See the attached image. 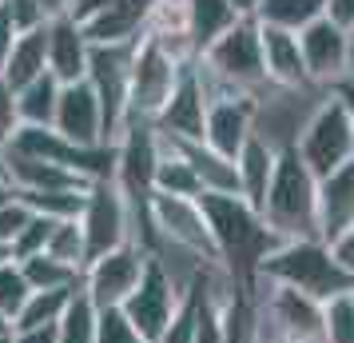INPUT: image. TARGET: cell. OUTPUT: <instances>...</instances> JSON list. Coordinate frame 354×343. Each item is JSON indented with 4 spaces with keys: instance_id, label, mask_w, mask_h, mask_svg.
Returning <instances> with one entry per match:
<instances>
[{
    "instance_id": "12",
    "label": "cell",
    "mask_w": 354,
    "mask_h": 343,
    "mask_svg": "<svg viewBox=\"0 0 354 343\" xmlns=\"http://www.w3.org/2000/svg\"><path fill=\"white\" fill-rule=\"evenodd\" d=\"M259 311H263V324L274 340L287 343H322V308L319 299H310L303 292H290V288H271V283H259Z\"/></svg>"
},
{
    "instance_id": "53",
    "label": "cell",
    "mask_w": 354,
    "mask_h": 343,
    "mask_svg": "<svg viewBox=\"0 0 354 343\" xmlns=\"http://www.w3.org/2000/svg\"><path fill=\"white\" fill-rule=\"evenodd\" d=\"M0 180H4V168H0Z\"/></svg>"
},
{
    "instance_id": "28",
    "label": "cell",
    "mask_w": 354,
    "mask_h": 343,
    "mask_svg": "<svg viewBox=\"0 0 354 343\" xmlns=\"http://www.w3.org/2000/svg\"><path fill=\"white\" fill-rule=\"evenodd\" d=\"M20 272H24L32 292H68V288H80L84 279L80 267H68V263L52 260L48 252H40L32 260H20Z\"/></svg>"
},
{
    "instance_id": "10",
    "label": "cell",
    "mask_w": 354,
    "mask_h": 343,
    "mask_svg": "<svg viewBox=\"0 0 354 343\" xmlns=\"http://www.w3.org/2000/svg\"><path fill=\"white\" fill-rule=\"evenodd\" d=\"M80 231H84V247H88V263L136 240L131 208H128V200H124V192H120L112 180H96L88 188L84 212H80ZM88 263H84V267H88Z\"/></svg>"
},
{
    "instance_id": "27",
    "label": "cell",
    "mask_w": 354,
    "mask_h": 343,
    "mask_svg": "<svg viewBox=\"0 0 354 343\" xmlns=\"http://www.w3.org/2000/svg\"><path fill=\"white\" fill-rule=\"evenodd\" d=\"M160 144H163V156H160V168H156V192L160 196H179V200H199L203 188L195 180L192 164L179 156L176 144H167V140H160Z\"/></svg>"
},
{
    "instance_id": "40",
    "label": "cell",
    "mask_w": 354,
    "mask_h": 343,
    "mask_svg": "<svg viewBox=\"0 0 354 343\" xmlns=\"http://www.w3.org/2000/svg\"><path fill=\"white\" fill-rule=\"evenodd\" d=\"M330 100L346 112V120H351V128H354V72H346L342 80L330 84Z\"/></svg>"
},
{
    "instance_id": "32",
    "label": "cell",
    "mask_w": 354,
    "mask_h": 343,
    "mask_svg": "<svg viewBox=\"0 0 354 343\" xmlns=\"http://www.w3.org/2000/svg\"><path fill=\"white\" fill-rule=\"evenodd\" d=\"M44 252H48L52 260H60V263H68V267H80L84 272V263H88V247H84L80 220H56Z\"/></svg>"
},
{
    "instance_id": "18",
    "label": "cell",
    "mask_w": 354,
    "mask_h": 343,
    "mask_svg": "<svg viewBox=\"0 0 354 343\" xmlns=\"http://www.w3.org/2000/svg\"><path fill=\"white\" fill-rule=\"evenodd\" d=\"M147 17H151V0H124L80 20V28L88 44H140L147 36Z\"/></svg>"
},
{
    "instance_id": "36",
    "label": "cell",
    "mask_w": 354,
    "mask_h": 343,
    "mask_svg": "<svg viewBox=\"0 0 354 343\" xmlns=\"http://www.w3.org/2000/svg\"><path fill=\"white\" fill-rule=\"evenodd\" d=\"M156 343H195V283L183 288V304H179L176 319Z\"/></svg>"
},
{
    "instance_id": "3",
    "label": "cell",
    "mask_w": 354,
    "mask_h": 343,
    "mask_svg": "<svg viewBox=\"0 0 354 343\" xmlns=\"http://www.w3.org/2000/svg\"><path fill=\"white\" fill-rule=\"evenodd\" d=\"M259 283L303 292L319 304H330L338 295L354 292V279L342 272L326 240H287L259 263Z\"/></svg>"
},
{
    "instance_id": "4",
    "label": "cell",
    "mask_w": 354,
    "mask_h": 343,
    "mask_svg": "<svg viewBox=\"0 0 354 343\" xmlns=\"http://www.w3.org/2000/svg\"><path fill=\"white\" fill-rule=\"evenodd\" d=\"M195 72H199V84H203L207 100L259 96V88H267L259 24L255 20H235V24L195 60Z\"/></svg>"
},
{
    "instance_id": "37",
    "label": "cell",
    "mask_w": 354,
    "mask_h": 343,
    "mask_svg": "<svg viewBox=\"0 0 354 343\" xmlns=\"http://www.w3.org/2000/svg\"><path fill=\"white\" fill-rule=\"evenodd\" d=\"M96 343H147L136 327L128 324V315L120 308L112 311H100V324H96Z\"/></svg>"
},
{
    "instance_id": "6",
    "label": "cell",
    "mask_w": 354,
    "mask_h": 343,
    "mask_svg": "<svg viewBox=\"0 0 354 343\" xmlns=\"http://www.w3.org/2000/svg\"><path fill=\"white\" fill-rule=\"evenodd\" d=\"M179 304H183V283L171 276V267L163 263V256H147L144 263V276L136 283V292L124 299V315H128V324L144 335L147 343H156L171 327L176 319Z\"/></svg>"
},
{
    "instance_id": "22",
    "label": "cell",
    "mask_w": 354,
    "mask_h": 343,
    "mask_svg": "<svg viewBox=\"0 0 354 343\" xmlns=\"http://www.w3.org/2000/svg\"><path fill=\"white\" fill-rule=\"evenodd\" d=\"M44 72H48V24L36 28V33L17 36V44H12V52H8L4 68H0V80L8 84L12 92H20L24 84L40 80Z\"/></svg>"
},
{
    "instance_id": "19",
    "label": "cell",
    "mask_w": 354,
    "mask_h": 343,
    "mask_svg": "<svg viewBox=\"0 0 354 343\" xmlns=\"http://www.w3.org/2000/svg\"><path fill=\"white\" fill-rule=\"evenodd\" d=\"M354 228V160L319 180V240H335Z\"/></svg>"
},
{
    "instance_id": "24",
    "label": "cell",
    "mask_w": 354,
    "mask_h": 343,
    "mask_svg": "<svg viewBox=\"0 0 354 343\" xmlns=\"http://www.w3.org/2000/svg\"><path fill=\"white\" fill-rule=\"evenodd\" d=\"M235 20L239 17L231 12L227 0H187V36H192L195 56H203Z\"/></svg>"
},
{
    "instance_id": "8",
    "label": "cell",
    "mask_w": 354,
    "mask_h": 343,
    "mask_svg": "<svg viewBox=\"0 0 354 343\" xmlns=\"http://www.w3.org/2000/svg\"><path fill=\"white\" fill-rule=\"evenodd\" d=\"M295 152H299V160L315 172V176H330L335 168H342L346 160H354V128L346 112L338 108L335 100L326 96L310 112L299 136H295Z\"/></svg>"
},
{
    "instance_id": "46",
    "label": "cell",
    "mask_w": 354,
    "mask_h": 343,
    "mask_svg": "<svg viewBox=\"0 0 354 343\" xmlns=\"http://www.w3.org/2000/svg\"><path fill=\"white\" fill-rule=\"evenodd\" d=\"M36 8L44 12V17H64V12H72V0H32Z\"/></svg>"
},
{
    "instance_id": "42",
    "label": "cell",
    "mask_w": 354,
    "mask_h": 343,
    "mask_svg": "<svg viewBox=\"0 0 354 343\" xmlns=\"http://www.w3.org/2000/svg\"><path fill=\"white\" fill-rule=\"evenodd\" d=\"M17 24H12V17H8V8H4V0H0V68H4V60H8V52H12V44H17Z\"/></svg>"
},
{
    "instance_id": "26",
    "label": "cell",
    "mask_w": 354,
    "mask_h": 343,
    "mask_svg": "<svg viewBox=\"0 0 354 343\" xmlns=\"http://www.w3.org/2000/svg\"><path fill=\"white\" fill-rule=\"evenodd\" d=\"M56 104H60V80H52L48 72H44L40 80L24 84V88L17 92L20 124H28V128H52V120H56Z\"/></svg>"
},
{
    "instance_id": "15",
    "label": "cell",
    "mask_w": 354,
    "mask_h": 343,
    "mask_svg": "<svg viewBox=\"0 0 354 343\" xmlns=\"http://www.w3.org/2000/svg\"><path fill=\"white\" fill-rule=\"evenodd\" d=\"M255 132H259V96H219L207 104L203 144L215 148L219 156L235 160Z\"/></svg>"
},
{
    "instance_id": "48",
    "label": "cell",
    "mask_w": 354,
    "mask_h": 343,
    "mask_svg": "<svg viewBox=\"0 0 354 343\" xmlns=\"http://www.w3.org/2000/svg\"><path fill=\"white\" fill-rule=\"evenodd\" d=\"M4 335H12V319H8V315L0 311V340H4Z\"/></svg>"
},
{
    "instance_id": "35",
    "label": "cell",
    "mask_w": 354,
    "mask_h": 343,
    "mask_svg": "<svg viewBox=\"0 0 354 343\" xmlns=\"http://www.w3.org/2000/svg\"><path fill=\"white\" fill-rule=\"evenodd\" d=\"M28 295H32V288H28L24 272H20V263H4V267H0V311H4L12 324H17V315L24 311Z\"/></svg>"
},
{
    "instance_id": "25",
    "label": "cell",
    "mask_w": 354,
    "mask_h": 343,
    "mask_svg": "<svg viewBox=\"0 0 354 343\" xmlns=\"http://www.w3.org/2000/svg\"><path fill=\"white\" fill-rule=\"evenodd\" d=\"M326 17V0H263L255 12V24L263 28H283V33H303L315 20Z\"/></svg>"
},
{
    "instance_id": "14",
    "label": "cell",
    "mask_w": 354,
    "mask_h": 343,
    "mask_svg": "<svg viewBox=\"0 0 354 343\" xmlns=\"http://www.w3.org/2000/svg\"><path fill=\"white\" fill-rule=\"evenodd\" d=\"M299 49H303L306 80L330 88L335 80H342L351 72V49H346V28L335 24L330 17L315 20L310 28L299 33Z\"/></svg>"
},
{
    "instance_id": "52",
    "label": "cell",
    "mask_w": 354,
    "mask_h": 343,
    "mask_svg": "<svg viewBox=\"0 0 354 343\" xmlns=\"http://www.w3.org/2000/svg\"><path fill=\"white\" fill-rule=\"evenodd\" d=\"M0 343H12V335H4V340H0Z\"/></svg>"
},
{
    "instance_id": "30",
    "label": "cell",
    "mask_w": 354,
    "mask_h": 343,
    "mask_svg": "<svg viewBox=\"0 0 354 343\" xmlns=\"http://www.w3.org/2000/svg\"><path fill=\"white\" fill-rule=\"evenodd\" d=\"M12 196H17L32 216H44V220H80L88 188H84V192H17V188H12Z\"/></svg>"
},
{
    "instance_id": "1",
    "label": "cell",
    "mask_w": 354,
    "mask_h": 343,
    "mask_svg": "<svg viewBox=\"0 0 354 343\" xmlns=\"http://www.w3.org/2000/svg\"><path fill=\"white\" fill-rule=\"evenodd\" d=\"M199 208L207 216L211 240H215V256H219V267H223L235 288H247L255 292L259 288V263L271 256L279 240H274L263 216L247 204L243 196H219V192H203L199 196Z\"/></svg>"
},
{
    "instance_id": "9",
    "label": "cell",
    "mask_w": 354,
    "mask_h": 343,
    "mask_svg": "<svg viewBox=\"0 0 354 343\" xmlns=\"http://www.w3.org/2000/svg\"><path fill=\"white\" fill-rule=\"evenodd\" d=\"M131 56H136V44H92V56H88V76L84 80L92 84V92L100 100L108 144H115L124 124H128Z\"/></svg>"
},
{
    "instance_id": "47",
    "label": "cell",
    "mask_w": 354,
    "mask_h": 343,
    "mask_svg": "<svg viewBox=\"0 0 354 343\" xmlns=\"http://www.w3.org/2000/svg\"><path fill=\"white\" fill-rule=\"evenodd\" d=\"M227 4H231V12H235L239 20H255V12H259L263 0H227Z\"/></svg>"
},
{
    "instance_id": "43",
    "label": "cell",
    "mask_w": 354,
    "mask_h": 343,
    "mask_svg": "<svg viewBox=\"0 0 354 343\" xmlns=\"http://www.w3.org/2000/svg\"><path fill=\"white\" fill-rule=\"evenodd\" d=\"M12 343H60V340H56V324H52V327H28V331H12Z\"/></svg>"
},
{
    "instance_id": "5",
    "label": "cell",
    "mask_w": 354,
    "mask_h": 343,
    "mask_svg": "<svg viewBox=\"0 0 354 343\" xmlns=\"http://www.w3.org/2000/svg\"><path fill=\"white\" fill-rule=\"evenodd\" d=\"M147 224H151L156 247L171 244V247H179V252H187L192 260L215 263V267H219L215 240H211L207 216H203V208H199V200H179V196H160V192H151ZM151 256H156V252H151Z\"/></svg>"
},
{
    "instance_id": "41",
    "label": "cell",
    "mask_w": 354,
    "mask_h": 343,
    "mask_svg": "<svg viewBox=\"0 0 354 343\" xmlns=\"http://www.w3.org/2000/svg\"><path fill=\"white\" fill-rule=\"evenodd\" d=\"M330 252H335V260L342 263V272L354 279V228H346L342 236L330 240Z\"/></svg>"
},
{
    "instance_id": "29",
    "label": "cell",
    "mask_w": 354,
    "mask_h": 343,
    "mask_svg": "<svg viewBox=\"0 0 354 343\" xmlns=\"http://www.w3.org/2000/svg\"><path fill=\"white\" fill-rule=\"evenodd\" d=\"M96 324H100V308L84 292H76L72 304L64 308V315H60V324H56V340L60 343H96Z\"/></svg>"
},
{
    "instance_id": "38",
    "label": "cell",
    "mask_w": 354,
    "mask_h": 343,
    "mask_svg": "<svg viewBox=\"0 0 354 343\" xmlns=\"http://www.w3.org/2000/svg\"><path fill=\"white\" fill-rule=\"evenodd\" d=\"M20 128V116H17V92L0 80V148L12 140V132Z\"/></svg>"
},
{
    "instance_id": "20",
    "label": "cell",
    "mask_w": 354,
    "mask_h": 343,
    "mask_svg": "<svg viewBox=\"0 0 354 343\" xmlns=\"http://www.w3.org/2000/svg\"><path fill=\"white\" fill-rule=\"evenodd\" d=\"M259 44H263V72H267V88H306V64L299 36L283 33V28H263L259 24Z\"/></svg>"
},
{
    "instance_id": "39",
    "label": "cell",
    "mask_w": 354,
    "mask_h": 343,
    "mask_svg": "<svg viewBox=\"0 0 354 343\" xmlns=\"http://www.w3.org/2000/svg\"><path fill=\"white\" fill-rule=\"evenodd\" d=\"M24 220H28V208L17 196L8 200V204H0V244H12V236L24 228Z\"/></svg>"
},
{
    "instance_id": "17",
    "label": "cell",
    "mask_w": 354,
    "mask_h": 343,
    "mask_svg": "<svg viewBox=\"0 0 354 343\" xmlns=\"http://www.w3.org/2000/svg\"><path fill=\"white\" fill-rule=\"evenodd\" d=\"M88 56H92V44L84 36L80 20L64 12V17L48 20V76L60 84H76L88 76Z\"/></svg>"
},
{
    "instance_id": "23",
    "label": "cell",
    "mask_w": 354,
    "mask_h": 343,
    "mask_svg": "<svg viewBox=\"0 0 354 343\" xmlns=\"http://www.w3.org/2000/svg\"><path fill=\"white\" fill-rule=\"evenodd\" d=\"M179 156L192 164L195 180H199V188L203 192H219V196H239V176H235V160H227V156H219L215 148L207 144H176Z\"/></svg>"
},
{
    "instance_id": "2",
    "label": "cell",
    "mask_w": 354,
    "mask_h": 343,
    "mask_svg": "<svg viewBox=\"0 0 354 343\" xmlns=\"http://www.w3.org/2000/svg\"><path fill=\"white\" fill-rule=\"evenodd\" d=\"M259 216L279 244L319 240V176L299 160L295 144L279 148L271 188L259 204Z\"/></svg>"
},
{
    "instance_id": "49",
    "label": "cell",
    "mask_w": 354,
    "mask_h": 343,
    "mask_svg": "<svg viewBox=\"0 0 354 343\" xmlns=\"http://www.w3.org/2000/svg\"><path fill=\"white\" fill-rule=\"evenodd\" d=\"M346 49H351V72H354V24L346 28Z\"/></svg>"
},
{
    "instance_id": "21",
    "label": "cell",
    "mask_w": 354,
    "mask_h": 343,
    "mask_svg": "<svg viewBox=\"0 0 354 343\" xmlns=\"http://www.w3.org/2000/svg\"><path fill=\"white\" fill-rule=\"evenodd\" d=\"M274 160H279V148L267 140V136H251L243 152L235 156V176H239V196L251 204L259 212V204L267 196V188H271V176H274Z\"/></svg>"
},
{
    "instance_id": "16",
    "label": "cell",
    "mask_w": 354,
    "mask_h": 343,
    "mask_svg": "<svg viewBox=\"0 0 354 343\" xmlns=\"http://www.w3.org/2000/svg\"><path fill=\"white\" fill-rule=\"evenodd\" d=\"M52 128L60 132L64 140L80 148H112L104 136V112H100V100L92 92L88 80L76 84H60V104H56V120Z\"/></svg>"
},
{
    "instance_id": "33",
    "label": "cell",
    "mask_w": 354,
    "mask_h": 343,
    "mask_svg": "<svg viewBox=\"0 0 354 343\" xmlns=\"http://www.w3.org/2000/svg\"><path fill=\"white\" fill-rule=\"evenodd\" d=\"M322 343H354V295H338L322 308Z\"/></svg>"
},
{
    "instance_id": "45",
    "label": "cell",
    "mask_w": 354,
    "mask_h": 343,
    "mask_svg": "<svg viewBox=\"0 0 354 343\" xmlns=\"http://www.w3.org/2000/svg\"><path fill=\"white\" fill-rule=\"evenodd\" d=\"M112 4H124V0H72V17L76 20H88L104 12V8H112Z\"/></svg>"
},
{
    "instance_id": "51",
    "label": "cell",
    "mask_w": 354,
    "mask_h": 343,
    "mask_svg": "<svg viewBox=\"0 0 354 343\" xmlns=\"http://www.w3.org/2000/svg\"><path fill=\"white\" fill-rule=\"evenodd\" d=\"M263 343H287V340H274V335H267V340H263Z\"/></svg>"
},
{
    "instance_id": "34",
    "label": "cell",
    "mask_w": 354,
    "mask_h": 343,
    "mask_svg": "<svg viewBox=\"0 0 354 343\" xmlns=\"http://www.w3.org/2000/svg\"><path fill=\"white\" fill-rule=\"evenodd\" d=\"M52 224H56V220H44V216H32V212H28V220H24V228H20L17 236H12V244H8V252H12V263L40 256V252L48 247Z\"/></svg>"
},
{
    "instance_id": "50",
    "label": "cell",
    "mask_w": 354,
    "mask_h": 343,
    "mask_svg": "<svg viewBox=\"0 0 354 343\" xmlns=\"http://www.w3.org/2000/svg\"><path fill=\"white\" fill-rule=\"evenodd\" d=\"M4 263H12V252H8V244H0V267Z\"/></svg>"
},
{
    "instance_id": "54",
    "label": "cell",
    "mask_w": 354,
    "mask_h": 343,
    "mask_svg": "<svg viewBox=\"0 0 354 343\" xmlns=\"http://www.w3.org/2000/svg\"><path fill=\"white\" fill-rule=\"evenodd\" d=\"M351 295H354V292H351Z\"/></svg>"
},
{
    "instance_id": "44",
    "label": "cell",
    "mask_w": 354,
    "mask_h": 343,
    "mask_svg": "<svg viewBox=\"0 0 354 343\" xmlns=\"http://www.w3.org/2000/svg\"><path fill=\"white\" fill-rule=\"evenodd\" d=\"M326 17L342 24V28H351L354 24V0H326Z\"/></svg>"
},
{
    "instance_id": "31",
    "label": "cell",
    "mask_w": 354,
    "mask_h": 343,
    "mask_svg": "<svg viewBox=\"0 0 354 343\" xmlns=\"http://www.w3.org/2000/svg\"><path fill=\"white\" fill-rule=\"evenodd\" d=\"M76 292H80V288H68V292H32V295H28V304H24V311L17 315L12 331L60 324V315H64V308L72 304V295H76Z\"/></svg>"
},
{
    "instance_id": "7",
    "label": "cell",
    "mask_w": 354,
    "mask_h": 343,
    "mask_svg": "<svg viewBox=\"0 0 354 343\" xmlns=\"http://www.w3.org/2000/svg\"><path fill=\"white\" fill-rule=\"evenodd\" d=\"M183 60H176L167 49L156 40H140L136 56H131V80H128V120H144L151 124L163 112V104L171 100L179 76H183Z\"/></svg>"
},
{
    "instance_id": "11",
    "label": "cell",
    "mask_w": 354,
    "mask_h": 343,
    "mask_svg": "<svg viewBox=\"0 0 354 343\" xmlns=\"http://www.w3.org/2000/svg\"><path fill=\"white\" fill-rule=\"evenodd\" d=\"M144 263H147V252L136 240L124 247H115L108 256H100L84 267V279H80V292L96 304L100 311H112V308H124V299L136 292V283L144 276Z\"/></svg>"
},
{
    "instance_id": "13",
    "label": "cell",
    "mask_w": 354,
    "mask_h": 343,
    "mask_svg": "<svg viewBox=\"0 0 354 343\" xmlns=\"http://www.w3.org/2000/svg\"><path fill=\"white\" fill-rule=\"evenodd\" d=\"M207 92L199 84V72H195V60L183 68L171 100L163 104V112L151 120V128L160 140L167 144H203V132H207Z\"/></svg>"
}]
</instances>
